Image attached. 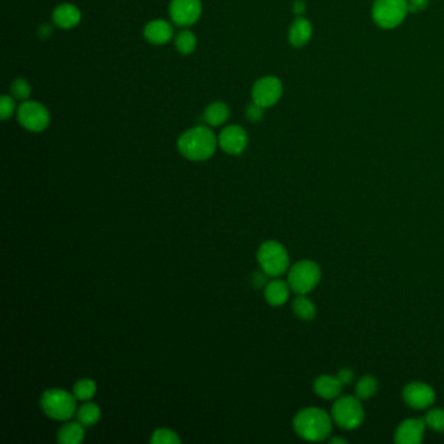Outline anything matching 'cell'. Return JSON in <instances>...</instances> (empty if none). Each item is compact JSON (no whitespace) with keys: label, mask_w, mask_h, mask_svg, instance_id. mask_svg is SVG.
Returning <instances> with one entry per match:
<instances>
[{"label":"cell","mask_w":444,"mask_h":444,"mask_svg":"<svg viewBox=\"0 0 444 444\" xmlns=\"http://www.w3.org/2000/svg\"><path fill=\"white\" fill-rule=\"evenodd\" d=\"M201 14V0H171L169 16L178 26L189 28L200 20Z\"/></svg>","instance_id":"obj_10"},{"label":"cell","mask_w":444,"mask_h":444,"mask_svg":"<svg viewBox=\"0 0 444 444\" xmlns=\"http://www.w3.org/2000/svg\"><path fill=\"white\" fill-rule=\"evenodd\" d=\"M229 116V108L224 102H213L210 103L204 112V119L206 124L211 127L223 125Z\"/></svg>","instance_id":"obj_20"},{"label":"cell","mask_w":444,"mask_h":444,"mask_svg":"<svg viewBox=\"0 0 444 444\" xmlns=\"http://www.w3.org/2000/svg\"><path fill=\"white\" fill-rule=\"evenodd\" d=\"M341 388H343V384L337 379V377L321 375L314 382L315 394L324 399H335L340 395Z\"/></svg>","instance_id":"obj_18"},{"label":"cell","mask_w":444,"mask_h":444,"mask_svg":"<svg viewBox=\"0 0 444 444\" xmlns=\"http://www.w3.org/2000/svg\"><path fill=\"white\" fill-rule=\"evenodd\" d=\"M321 280V268L310 260H304L289 268L288 282L290 289L297 295H306L318 286Z\"/></svg>","instance_id":"obj_5"},{"label":"cell","mask_w":444,"mask_h":444,"mask_svg":"<svg viewBox=\"0 0 444 444\" xmlns=\"http://www.w3.org/2000/svg\"><path fill=\"white\" fill-rule=\"evenodd\" d=\"M267 274L264 273V270H262V273L261 271H257V273H254V275H253V283H254V286L257 287V288H260V287H262L264 286V283H266V279H267Z\"/></svg>","instance_id":"obj_33"},{"label":"cell","mask_w":444,"mask_h":444,"mask_svg":"<svg viewBox=\"0 0 444 444\" xmlns=\"http://www.w3.org/2000/svg\"><path fill=\"white\" fill-rule=\"evenodd\" d=\"M305 10H306V4L302 0H296L293 3V12L296 14H302L305 12Z\"/></svg>","instance_id":"obj_34"},{"label":"cell","mask_w":444,"mask_h":444,"mask_svg":"<svg viewBox=\"0 0 444 444\" xmlns=\"http://www.w3.org/2000/svg\"><path fill=\"white\" fill-rule=\"evenodd\" d=\"M378 390V381L372 375H365L356 384V397L359 399H370Z\"/></svg>","instance_id":"obj_24"},{"label":"cell","mask_w":444,"mask_h":444,"mask_svg":"<svg viewBox=\"0 0 444 444\" xmlns=\"http://www.w3.org/2000/svg\"><path fill=\"white\" fill-rule=\"evenodd\" d=\"M429 0H408L409 11L419 12L427 6Z\"/></svg>","instance_id":"obj_32"},{"label":"cell","mask_w":444,"mask_h":444,"mask_svg":"<svg viewBox=\"0 0 444 444\" xmlns=\"http://www.w3.org/2000/svg\"><path fill=\"white\" fill-rule=\"evenodd\" d=\"M51 33H52V30L50 29V26H48V25H43V26H42V29H41V33H39V34L42 36H45L46 34L50 36Z\"/></svg>","instance_id":"obj_35"},{"label":"cell","mask_w":444,"mask_h":444,"mask_svg":"<svg viewBox=\"0 0 444 444\" xmlns=\"http://www.w3.org/2000/svg\"><path fill=\"white\" fill-rule=\"evenodd\" d=\"M264 107H261V106H258L257 103H254L253 102L252 105H248V107H246V111H245V114H246V118H248V120L251 121H260L261 119H262V116H264Z\"/></svg>","instance_id":"obj_30"},{"label":"cell","mask_w":444,"mask_h":444,"mask_svg":"<svg viewBox=\"0 0 444 444\" xmlns=\"http://www.w3.org/2000/svg\"><path fill=\"white\" fill-rule=\"evenodd\" d=\"M218 144V138L210 128L198 125L181 134L178 149L187 159L204 162L214 156Z\"/></svg>","instance_id":"obj_1"},{"label":"cell","mask_w":444,"mask_h":444,"mask_svg":"<svg viewBox=\"0 0 444 444\" xmlns=\"http://www.w3.org/2000/svg\"><path fill=\"white\" fill-rule=\"evenodd\" d=\"M293 429L305 441L322 442L331 434L332 417L324 409H302L293 420Z\"/></svg>","instance_id":"obj_2"},{"label":"cell","mask_w":444,"mask_h":444,"mask_svg":"<svg viewBox=\"0 0 444 444\" xmlns=\"http://www.w3.org/2000/svg\"><path fill=\"white\" fill-rule=\"evenodd\" d=\"M330 443L335 444V443H347L344 439H341V438H332V439H330Z\"/></svg>","instance_id":"obj_36"},{"label":"cell","mask_w":444,"mask_h":444,"mask_svg":"<svg viewBox=\"0 0 444 444\" xmlns=\"http://www.w3.org/2000/svg\"><path fill=\"white\" fill-rule=\"evenodd\" d=\"M290 290L292 289L289 287L288 282L276 279L266 286L264 299L271 306H280L288 300Z\"/></svg>","instance_id":"obj_17"},{"label":"cell","mask_w":444,"mask_h":444,"mask_svg":"<svg viewBox=\"0 0 444 444\" xmlns=\"http://www.w3.org/2000/svg\"><path fill=\"white\" fill-rule=\"evenodd\" d=\"M17 112L14 98L7 94H3L0 98V118L1 120H8L13 116V114Z\"/></svg>","instance_id":"obj_29"},{"label":"cell","mask_w":444,"mask_h":444,"mask_svg":"<svg viewBox=\"0 0 444 444\" xmlns=\"http://www.w3.org/2000/svg\"><path fill=\"white\" fill-rule=\"evenodd\" d=\"M175 46L182 55H191L197 48V36L191 30H182L175 38Z\"/></svg>","instance_id":"obj_23"},{"label":"cell","mask_w":444,"mask_h":444,"mask_svg":"<svg viewBox=\"0 0 444 444\" xmlns=\"http://www.w3.org/2000/svg\"><path fill=\"white\" fill-rule=\"evenodd\" d=\"M408 11V0H375L372 20L383 29H394L404 21Z\"/></svg>","instance_id":"obj_6"},{"label":"cell","mask_w":444,"mask_h":444,"mask_svg":"<svg viewBox=\"0 0 444 444\" xmlns=\"http://www.w3.org/2000/svg\"><path fill=\"white\" fill-rule=\"evenodd\" d=\"M52 21L61 29H72L80 24L81 12L76 6L70 3H63L54 10Z\"/></svg>","instance_id":"obj_15"},{"label":"cell","mask_w":444,"mask_h":444,"mask_svg":"<svg viewBox=\"0 0 444 444\" xmlns=\"http://www.w3.org/2000/svg\"><path fill=\"white\" fill-rule=\"evenodd\" d=\"M151 444H180L181 439L179 435L169 429H158L156 432H153L151 439H150Z\"/></svg>","instance_id":"obj_26"},{"label":"cell","mask_w":444,"mask_h":444,"mask_svg":"<svg viewBox=\"0 0 444 444\" xmlns=\"http://www.w3.org/2000/svg\"><path fill=\"white\" fill-rule=\"evenodd\" d=\"M41 408L50 419L70 420L76 412V397L64 390L50 388L41 397Z\"/></svg>","instance_id":"obj_3"},{"label":"cell","mask_w":444,"mask_h":444,"mask_svg":"<svg viewBox=\"0 0 444 444\" xmlns=\"http://www.w3.org/2000/svg\"><path fill=\"white\" fill-rule=\"evenodd\" d=\"M218 142L220 149L229 156H240L246 149L248 134L240 125H229L219 134Z\"/></svg>","instance_id":"obj_11"},{"label":"cell","mask_w":444,"mask_h":444,"mask_svg":"<svg viewBox=\"0 0 444 444\" xmlns=\"http://www.w3.org/2000/svg\"><path fill=\"white\" fill-rule=\"evenodd\" d=\"M337 377L343 385H347V384H350L355 381V372L352 369L346 368V369H341L340 372H337Z\"/></svg>","instance_id":"obj_31"},{"label":"cell","mask_w":444,"mask_h":444,"mask_svg":"<svg viewBox=\"0 0 444 444\" xmlns=\"http://www.w3.org/2000/svg\"><path fill=\"white\" fill-rule=\"evenodd\" d=\"M11 93H12V96L14 99L17 101H28L29 96L32 94V87H30V84L25 80V78H16L11 84Z\"/></svg>","instance_id":"obj_28"},{"label":"cell","mask_w":444,"mask_h":444,"mask_svg":"<svg viewBox=\"0 0 444 444\" xmlns=\"http://www.w3.org/2000/svg\"><path fill=\"white\" fill-rule=\"evenodd\" d=\"M17 120L30 132H43L50 125V112L47 108L36 101H25L17 108Z\"/></svg>","instance_id":"obj_8"},{"label":"cell","mask_w":444,"mask_h":444,"mask_svg":"<svg viewBox=\"0 0 444 444\" xmlns=\"http://www.w3.org/2000/svg\"><path fill=\"white\" fill-rule=\"evenodd\" d=\"M96 384L93 379H80L77 383L73 385V395L77 400H90L96 395Z\"/></svg>","instance_id":"obj_25"},{"label":"cell","mask_w":444,"mask_h":444,"mask_svg":"<svg viewBox=\"0 0 444 444\" xmlns=\"http://www.w3.org/2000/svg\"><path fill=\"white\" fill-rule=\"evenodd\" d=\"M312 34L313 26L309 23V20H306L304 17H299L292 23L290 28H289V42L295 47H302L310 41Z\"/></svg>","instance_id":"obj_16"},{"label":"cell","mask_w":444,"mask_h":444,"mask_svg":"<svg viewBox=\"0 0 444 444\" xmlns=\"http://www.w3.org/2000/svg\"><path fill=\"white\" fill-rule=\"evenodd\" d=\"M426 423L419 419L403 421L395 432V442L399 444H419L423 439Z\"/></svg>","instance_id":"obj_13"},{"label":"cell","mask_w":444,"mask_h":444,"mask_svg":"<svg viewBox=\"0 0 444 444\" xmlns=\"http://www.w3.org/2000/svg\"><path fill=\"white\" fill-rule=\"evenodd\" d=\"M331 417L332 421L343 429L352 430L359 427L365 417L360 399L349 395L339 397L332 405Z\"/></svg>","instance_id":"obj_7"},{"label":"cell","mask_w":444,"mask_h":444,"mask_svg":"<svg viewBox=\"0 0 444 444\" xmlns=\"http://www.w3.org/2000/svg\"><path fill=\"white\" fill-rule=\"evenodd\" d=\"M425 423L432 430L444 432V409L435 408L429 410L425 416Z\"/></svg>","instance_id":"obj_27"},{"label":"cell","mask_w":444,"mask_h":444,"mask_svg":"<svg viewBox=\"0 0 444 444\" xmlns=\"http://www.w3.org/2000/svg\"><path fill=\"white\" fill-rule=\"evenodd\" d=\"M283 94V85L274 76L260 78L252 89L253 102L261 107L268 108L277 103Z\"/></svg>","instance_id":"obj_9"},{"label":"cell","mask_w":444,"mask_h":444,"mask_svg":"<svg viewBox=\"0 0 444 444\" xmlns=\"http://www.w3.org/2000/svg\"><path fill=\"white\" fill-rule=\"evenodd\" d=\"M257 261L264 273L273 277L283 275L289 268L288 252L277 241L264 242L257 252Z\"/></svg>","instance_id":"obj_4"},{"label":"cell","mask_w":444,"mask_h":444,"mask_svg":"<svg viewBox=\"0 0 444 444\" xmlns=\"http://www.w3.org/2000/svg\"><path fill=\"white\" fill-rule=\"evenodd\" d=\"M144 36L151 45H166L173 36V28L169 21L156 19L145 26Z\"/></svg>","instance_id":"obj_14"},{"label":"cell","mask_w":444,"mask_h":444,"mask_svg":"<svg viewBox=\"0 0 444 444\" xmlns=\"http://www.w3.org/2000/svg\"><path fill=\"white\" fill-rule=\"evenodd\" d=\"M101 408L96 403H84L78 412H77V421L81 422L84 426H94L98 421L101 420Z\"/></svg>","instance_id":"obj_22"},{"label":"cell","mask_w":444,"mask_h":444,"mask_svg":"<svg viewBox=\"0 0 444 444\" xmlns=\"http://www.w3.org/2000/svg\"><path fill=\"white\" fill-rule=\"evenodd\" d=\"M403 397L410 408L425 409L435 401V391L429 384L412 382L404 388Z\"/></svg>","instance_id":"obj_12"},{"label":"cell","mask_w":444,"mask_h":444,"mask_svg":"<svg viewBox=\"0 0 444 444\" xmlns=\"http://www.w3.org/2000/svg\"><path fill=\"white\" fill-rule=\"evenodd\" d=\"M293 313L302 321H312L317 314L315 305L305 295H300L292 302Z\"/></svg>","instance_id":"obj_21"},{"label":"cell","mask_w":444,"mask_h":444,"mask_svg":"<svg viewBox=\"0 0 444 444\" xmlns=\"http://www.w3.org/2000/svg\"><path fill=\"white\" fill-rule=\"evenodd\" d=\"M84 425L81 422H67L58 432V442L61 444H78L84 441Z\"/></svg>","instance_id":"obj_19"}]
</instances>
